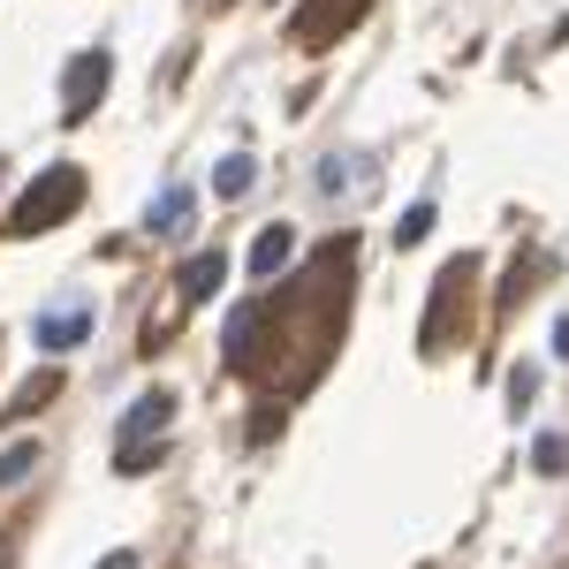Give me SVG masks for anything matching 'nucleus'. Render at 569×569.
<instances>
[{
	"instance_id": "obj_3",
	"label": "nucleus",
	"mask_w": 569,
	"mask_h": 569,
	"mask_svg": "<svg viewBox=\"0 0 569 569\" xmlns=\"http://www.w3.org/2000/svg\"><path fill=\"white\" fill-rule=\"evenodd\" d=\"M220 281H228V251H198V259L176 273V289H182V305H213L220 297Z\"/></svg>"
},
{
	"instance_id": "obj_4",
	"label": "nucleus",
	"mask_w": 569,
	"mask_h": 569,
	"mask_svg": "<svg viewBox=\"0 0 569 569\" xmlns=\"http://www.w3.org/2000/svg\"><path fill=\"white\" fill-rule=\"evenodd\" d=\"M168 426H176V395L152 388V395H137V410L122 418V440H152V433H168Z\"/></svg>"
},
{
	"instance_id": "obj_2",
	"label": "nucleus",
	"mask_w": 569,
	"mask_h": 569,
	"mask_svg": "<svg viewBox=\"0 0 569 569\" xmlns=\"http://www.w3.org/2000/svg\"><path fill=\"white\" fill-rule=\"evenodd\" d=\"M107 84H114V53L107 46H84L61 69V122H91V107L107 99Z\"/></svg>"
},
{
	"instance_id": "obj_14",
	"label": "nucleus",
	"mask_w": 569,
	"mask_h": 569,
	"mask_svg": "<svg viewBox=\"0 0 569 569\" xmlns=\"http://www.w3.org/2000/svg\"><path fill=\"white\" fill-rule=\"evenodd\" d=\"M91 569H137V555H130V547H114V555H99Z\"/></svg>"
},
{
	"instance_id": "obj_7",
	"label": "nucleus",
	"mask_w": 569,
	"mask_h": 569,
	"mask_svg": "<svg viewBox=\"0 0 569 569\" xmlns=\"http://www.w3.org/2000/svg\"><path fill=\"white\" fill-rule=\"evenodd\" d=\"M39 463H46L39 440H16V448H0V493H8V486H23L31 471H39Z\"/></svg>"
},
{
	"instance_id": "obj_13",
	"label": "nucleus",
	"mask_w": 569,
	"mask_h": 569,
	"mask_svg": "<svg viewBox=\"0 0 569 569\" xmlns=\"http://www.w3.org/2000/svg\"><path fill=\"white\" fill-rule=\"evenodd\" d=\"M531 388H539V372H531V365H517V372H509V395H517V402H531Z\"/></svg>"
},
{
	"instance_id": "obj_10",
	"label": "nucleus",
	"mask_w": 569,
	"mask_h": 569,
	"mask_svg": "<svg viewBox=\"0 0 569 569\" xmlns=\"http://www.w3.org/2000/svg\"><path fill=\"white\" fill-rule=\"evenodd\" d=\"M176 228H190V190H168L152 206V236H176Z\"/></svg>"
},
{
	"instance_id": "obj_8",
	"label": "nucleus",
	"mask_w": 569,
	"mask_h": 569,
	"mask_svg": "<svg viewBox=\"0 0 569 569\" xmlns=\"http://www.w3.org/2000/svg\"><path fill=\"white\" fill-rule=\"evenodd\" d=\"M251 182H259V168H251L243 152H228V160H220V168H213V190H220V198H243Z\"/></svg>"
},
{
	"instance_id": "obj_11",
	"label": "nucleus",
	"mask_w": 569,
	"mask_h": 569,
	"mask_svg": "<svg viewBox=\"0 0 569 569\" xmlns=\"http://www.w3.org/2000/svg\"><path fill=\"white\" fill-rule=\"evenodd\" d=\"M426 236H433V206H410L395 220V243H426Z\"/></svg>"
},
{
	"instance_id": "obj_12",
	"label": "nucleus",
	"mask_w": 569,
	"mask_h": 569,
	"mask_svg": "<svg viewBox=\"0 0 569 569\" xmlns=\"http://www.w3.org/2000/svg\"><path fill=\"white\" fill-rule=\"evenodd\" d=\"M531 456H539V471H547V479H555V471H569V440H562V433H547Z\"/></svg>"
},
{
	"instance_id": "obj_6",
	"label": "nucleus",
	"mask_w": 569,
	"mask_h": 569,
	"mask_svg": "<svg viewBox=\"0 0 569 569\" xmlns=\"http://www.w3.org/2000/svg\"><path fill=\"white\" fill-rule=\"evenodd\" d=\"M289 259H297V228H266L259 243H251V273H259V281H266V273H281Z\"/></svg>"
},
{
	"instance_id": "obj_9",
	"label": "nucleus",
	"mask_w": 569,
	"mask_h": 569,
	"mask_svg": "<svg viewBox=\"0 0 569 569\" xmlns=\"http://www.w3.org/2000/svg\"><path fill=\"white\" fill-rule=\"evenodd\" d=\"M53 395H61V372H31V380H23V395H16L8 410H16V418H31V410H46Z\"/></svg>"
},
{
	"instance_id": "obj_1",
	"label": "nucleus",
	"mask_w": 569,
	"mask_h": 569,
	"mask_svg": "<svg viewBox=\"0 0 569 569\" xmlns=\"http://www.w3.org/2000/svg\"><path fill=\"white\" fill-rule=\"evenodd\" d=\"M84 206V168H69V160H53L23 198H16V213H8V236H46V228H61V220Z\"/></svg>"
},
{
	"instance_id": "obj_5",
	"label": "nucleus",
	"mask_w": 569,
	"mask_h": 569,
	"mask_svg": "<svg viewBox=\"0 0 569 569\" xmlns=\"http://www.w3.org/2000/svg\"><path fill=\"white\" fill-rule=\"evenodd\" d=\"M84 335H91V311H84V305L46 311V319H39V350H53V357H61V350H77Z\"/></svg>"
},
{
	"instance_id": "obj_15",
	"label": "nucleus",
	"mask_w": 569,
	"mask_h": 569,
	"mask_svg": "<svg viewBox=\"0 0 569 569\" xmlns=\"http://www.w3.org/2000/svg\"><path fill=\"white\" fill-rule=\"evenodd\" d=\"M0 569H8V555H0Z\"/></svg>"
}]
</instances>
